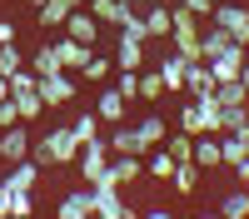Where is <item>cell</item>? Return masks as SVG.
<instances>
[{
  "label": "cell",
  "mask_w": 249,
  "mask_h": 219,
  "mask_svg": "<svg viewBox=\"0 0 249 219\" xmlns=\"http://www.w3.org/2000/svg\"><path fill=\"white\" fill-rule=\"evenodd\" d=\"M30 159H35L40 169L75 165V159H80V139H75V130H70V125H50V130L30 145Z\"/></svg>",
  "instance_id": "1"
},
{
  "label": "cell",
  "mask_w": 249,
  "mask_h": 219,
  "mask_svg": "<svg viewBox=\"0 0 249 219\" xmlns=\"http://www.w3.org/2000/svg\"><path fill=\"white\" fill-rule=\"evenodd\" d=\"M210 25L219 30H230L239 45H249V5H239V0H214V15H210Z\"/></svg>",
  "instance_id": "2"
},
{
  "label": "cell",
  "mask_w": 249,
  "mask_h": 219,
  "mask_svg": "<svg viewBox=\"0 0 249 219\" xmlns=\"http://www.w3.org/2000/svg\"><path fill=\"white\" fill-rule=\"evenodd\" d=\"M110 145L105 139H90V145H80V159H75V169H80V179L85 185H95V179H105L110 174Z\"/></svg>",
  "instance_id": "3"
},
{
  "label": "cell",
  "mask_w": 249,
  "mask_h": 219,
  "mask_svg": "<svg viewBox=\"0 0 249 219\" xmlns=\"http://www.w3.org/2000/svg\"><path fill=\"white\" fill-rule=\"evenodd\" d=\"M90 214H95V185H85V179L55 199V219H90Z\"/></svg>",
  "instance_id": "4"
},
{
  "label": "cell",
  "mask_w": 249,
  "mask_h": 219,
  "mask_svg": "<svg viewBox=\"0 0 249 219\" xmlns=\"http://www.w3.org/2000/svg\"><path fill=\"white\" fill-rule=\"evenodd\" d=\"M75 95H80V75H70V70L40 75V100H45V105H70Z\"/></svg>",
  "instance_id": "5"
},
{
  "label": "cell",
  "mask_w": 249,
  "mask_h": 219,
  "mask_svg": "<svg viewBox=\"0 0 249 219\" xmlns=\"http://www.w3.org/2000/svg\"><path fill=\"white\" fill-rule=\"evenodd\" d=\"M95 115L105 119V125H124V115H130V95H124L120 85H105L95 95Z\"/></svg>",
  "instance_id": "6"
},
{
  "label": "cell",
  "mask_w": 249,
  "mask_h": 219,
  "mask_svg": "<svg viewBox=\"0 0 249 219\" xmlns=\"http://www.w3.org/2000/svg\"><path fill=\"white\" fill-rule=\"evenodd\" d=\"M95 214H100V219H124V214H135V209L120 199V185H115V179H95Z\"/></svg>",
  "instance_id": "7"
},
{
  "label": "cell",
  "mask_w": 249,
  "mask_h": 219,
  "mask_svg": "<svg viewBox=\"0 0 249 219\" xmlns=\"http://www.w3.org/2000/svg\"><path fill=\"white\" fill-rule=\"evenodd\" d=\"M30 125L20 119V125H10V130H0V159L5 165H15V159H30Z\"/></svg>",
  "instance_id": "8"
},
{
  "label": "cell",
  "mask_w": 249,
  "mask_h": 219,
  "mask_svg": "<svg viewBox=\"0 0 249 219\" xmlns=\"http://www.w3.org/2000/svg\"><path fill=\"white\" fill-rule=\"evenodd\" d=\"M234 45H239V40H234L230 30H219V25L204 20V30H199V60H219V55H230Z\"/></svg>",
  "instance_id": "9"
},
{
  "label": "cell",
  "mask_w": 249,
  "mask_h": 219,
  "mask_svg": "<svg viewBox=\"0 0 249 219\" xmlns=\"http://www.w3.org/2000/svg\"><path fill=\"white\" fill-rule=\"evenodd\" d=\"M155 70L164 75V90H170V95H184V80H190V60H184L179 50H170L164 60H155Z\"/></svg>",
  "instance_id": "10"
},
{
  "label": "cell",
  "mask_w": 249,
  "mask_h": 219,
  "mask_svg": "<svg viewBox=\"0 0 249 219\" xmlns=\"http://www.w3.org/2000/svg\"><path fill=\"white\" fill-rule=\"evenodd\" d=\"M85 5V0H45V5L35 10V25H45V30H65V20Z\"/></svg>",
  "instance_id": "11"
},
{
  "label": "cell",
  "mask_w": 249,
  "mask_h": 219,
  "mask_svg": "<svg viewBox=\"0 0 249 219\" xmlns=\"http://www.w3.org/2000/svg\"><path fill=\"white\" fill-rule=\"evenodd\" d=\"M100 30H105V25H100V20H95L85 5H80V10L65 20V35H70V40H80V45H100Z\"/></svg>",
  "instance_id": "12"
},
{
  "label": "cell",
  "mask_w": 249,
  "mask_h": 219,
  "mask_svg": "<svg viewBox=\"0 0 249 219\" xmlns=\"http://www.w3.org/2000/svg\"><path fill=\"white\" fill-rule=\"evenodd\" d=\"M195 165H199V169H219V165H224L219 130H204V135H195Z\"/></svg>",
  "instance_id": "13"
},
{
  "label": "cell",
  "mask_w": 249,
  "mask_h": 219,
  "mask_svg": "<svg viewBox=\"0 0 249 219\" xmlns=\"http://www.w3.org/2000/svg\"><path fill=\"white\" fill-rule=\"evenodd\" d=\"M144 174H150V169H144V154H115L105 179H115V185L124 189V185H135V179H144Z\"/></svg>",
  "instance_id": "14"
},
{
  "label": "cell",
  "mask_w": 249,
  "mask_h": 219,
  "mask_svg": "<svg viewBox=\"0 0 249 219\" xmlns=\"http://www.w3.org/2000/svg\"><path fill=\"white\" fill-rule=\"evenodd\" d=\"M135 135H140V145H144V150H155V145H164L170 125H164V115H160V110H144V115L135 119Z\"/></svg>",
  "instance_id": "15"
},
{
  "label": "cell",
  "mask_w": 249,
  "mask_h": 219,
  "mask_svg": "<svg viewBox=\"0 0 249 219\" xmlns=\"http://www.w3.org/2000/svg\"><path fill=\"white\" fill-rule=\"evenodd\" d=\"M144 25H150V40H170V35H175V10H170V0H155V5L144 10Z\"/></svg>",
  "instance_id": "16"
},
{
  "label": "cell",
  "mask_w": 249,
  "mask_h": 219,
  "mask_svg": "<svg viewBox=\"0 0 249 219\" xmlns=\"http://www.w3.org/2000/svg\"><path fill=\"white\" fill-rule=\"evenodd\" d=\"M115 65H120V70H144V40L115 35Z\"/></svg>",
  "instance_id": "17"
},
{
  "label": "cell",
  "mask_w": 249,
  "mask_h": 219,
  "mask_svg": "<svg viewBox=\"0 0 249 219\" xmlns=\"http://www.w3.org/2000/svg\"><path fill=\"white\" fill-rule=\"evenodd\" d=\"M214 209H219L224 219H249V185H239V179H234V189H224Z\"/></svg>",
  "instance_id": "18"
},
{
  "label": "cell",
  "mask_w": 249,
  "mask_h": 219,
  "mask_svg": "<svg viewBox=\"0 0 249 219\" xmlns=\"http://www.w3.org/2000/svg\"><path fill=\"white\" fill-rule=\"evenodd\" d=\"M85 10L100 20V25H115V30H120V25H124V15H130L135 5H124V0H85Z\"/></svg>",
  "instance_id": "19"
},
{
  "label": "cell",
  "mask_w": 249,
  "mask_h": 219,
  "mask_svg": "<svg viewBox=\"0 0 249 219\" xmlns=\"http://www.w3.org/2000/svg\"><path fill=\"white\" fill-rule=\"evenodd\" d=\"M55 50H60V65L75 70V75H80V65L95 55V45H80V40H70V35H60V40H55Z\"/></svg>",
  "instance_id": "20"
},
{
  "label": "cell",
  "mask_w": 249,
  "mask_h": 219,
  "mask_svg": "<svg viewBox=\"0 0 249 219\" xmlns=\"http://www.w3.org/2000/svg\"><path fill=\"white\" fill-rule=\"evenodd\" d=\"M175 165H179V159L164 150V145H155L150 154H144V169H150V179H160V185H170V179H175Z\"/></svg>",
  "instance_id": "21"
},
{
  "label": "cell",
  "mask_w": 249,
  "mask_h": 219,
  "mask_svg": "<svg viewBox=\"0 0 249 219\" xmlns=\"http://www.w3.org/2000/svg\"><path fill=\"white\" fill-rule=\"evenodd\" d=\"M35 185H40V165L35 159H15L10 174H5V189H30L35 194Z\"/></svg>",
  "instance_id": "22"
},
{
  "label": "cell",
  "mask_w": 249,
  "mask_h": 219,
  "mask_svg": "<svg viewBox=\"0 0 249 219\" xmlns=\"http://www.w3.org/2000/svg\"><path fill=\"white\" fill-rule=\"evenodd\" d=\"M219 85L214 70H210V60H190V80H184V95H210Z\"/></svg>",
  "instance_id": "23"
},
{
  "label": "cell",
  "mask_w": 249,
  "mask_h": 219,
  "mask_svg": "<svg viewBox=\"0 0 249 219\" xmlns=\"http://www.w3.org/2000/svg\"><path fill=\"white\" fill-rule=\"evenodd\" d=\"M105 145H110V154H150V150L140 145V135H135V125H115V135L105 139Z\"/></svg>",
  "instance_id": "24"
},
{
  "label": "cell",
  "mask_w": 249,
  "mask_h": 219,
  "mask_svg": "<svg viewBox=\"0 0 249 219\" xmlns=\"http://www.w3.org/2000/svg\"><path fill=\"white\" fill-rule=\"evenodd\" d=\"M170 185H175V194H179V199H190V194L199 189V165H195V159L175 165V179H170Z\"/></svg>",
  "instance_id": "25"
},
{
  "label": "cell",
  "mask_w": 249,
  "mask_h": 219,
  "mask_svg": "<svg viewBox=\"0 0 249 219\" xmlns=\"http://www.w3.org/2000/svg\"><path fill=\"white\" fill-rule=\"evenodd\" d=\"M110 70H115V60H105V55L95 50L85 65H80V80H85V85H105V80H110Z\"/></svg>",
  "instance_id": "26"
},
{
  "label": "cell",
  "mask_w": 249,
  "mask_h": 219,
  "mask_svg": "<svg viewBox=\"0 0 249 219\" xmlns=\"http://www.w3.org/2000/svg\"><path fill=\"white\" fill-rule=\"evenodd\" d=\"M100 125H105V119H100L95 110H80V115L70 119V130H75V139H80V145H90V139H100Z\"/></svg>",
  "instance_id": "27"
},
{
  "label": "cell",
  "mask_w": 249,
  "mask_h": 219,
  "mask_svg": "<svg viewBox=\"0 0 249 219\" xmlns=\"http://www.w3.org/2000/svg\"><path fill=\"white\" fill-rule=\"evenodd\" d=\"M164 95H170V90H164V75L160 70H140V100H144V105H160Z\"/></svg>",
  "instance_id": "28"
},
{
  "label": "cell",
  "mask_w": 249,
  "mask_h": 219,
  "mask_svg": "<svg viewBox=\"0 0 249 219\" xmlns=\"http://www.w3.org/2000/svg\"><path fill=\"white\" fill-rule=\"evenodd\" d=\"M164 150L184 165V159H195V135L190 130H170V135H164Z\"/></svg>",
  "instance_id": "29"
},
{
  "label": "cell",
  "mask_w": 249,
  "mask_h": 219,
  "mask_svg": "<svg viewBox=\"0 0 249 219\" xmlns=\"http://www.w3.org/2000/svg\"><path fill=\"white\" fill-rule=\"evenodd\" d=\"M214 100L219 105H249V90L244 80H224V85H214Z\"/></svg>",
  "instance_id": "30"
},
{
  "label": "cell",
  "mask_w": 249,
  "mask_h": 219,
  "mask_svg": "<svg viewBox=\"0 0 249 219\" xmlns=\"http://www.w3.org/2000/svg\"><path fill=\"white\" fill-rule=\"evenodd\" d=\"M249 125V105H219V130H244Z\"/></svg>",
  "instance_id": "31"
},
{
  "label": "cell",
  "mask_w": 249,
  "mask_h": 219,
  "mask_svg": "<svg viewBox=\"0 0 249 219\" xmlns=\"http://www.w3.org/2000/svg\"><path fill=\"white\" fill-rule=\"evenodd\" d=\"M25 65H30V60L20 55V45H0V75H5V80H10L15 70H25Z\"/></svg>",
  "instance_id": "32"
},
{
  "label": "cell",
  "mask_w": 249,
  "mask_h": 219,
  "mask_svg": "<svg viewBox=\"0 0 249 219\" xmlns=\"http://www.w3.org/2000/svg\"><path fill=\"white\" fill-rule=\"evenodd\" d=\"M10 214H15V219H30V214H35L30 189H10Z\"/></svg>",
  "instance_id": "33"
},
{
  "label": "cell",
  "mask_w": 249,
  "mask_h": 219,
  "mask_svg": "<svg viewBox=\"0 0 249 219\" xmlns=\"http://www.w3.org/2000/svg\"><path fill=\"white\" fill-rule=\"evenodd\" d=\"M10 125H20V110H15V95H10V100H0V130H10Z\"/></svg>",
  "instance_id": "34"
},
{
  "label": "cell",
  "mask_w": 249,
  "mask_h": 219,
  "mask_svg": "<svg viewBox=\"0 0 249 219\" xmlns=\"http://www.w3.org/2000/svg\"><path fill=\"white\" fill-rule=\"evenodd\" d=\"M0 45H15V20H10V15L0 20Z\"/></svg>",
  "instance_id": "35"
},
{
  "label": "cell",
  "mask_w": 249,
  "mask_h": 219,
  "mask_svg": "<svg viewBox=\"0 0 249 219\" xmlns=\"http://www.w3.org/2000/svg\"><path fill=\"white\" fill-rule=\"evenodd\" d=\"M10 214V189H5V179H0V219Z\"/></svg>",
  "instance_id": "36"
},
{
  "label": "cell",
  "mask_w": 249,
  "mask_h": 219,
  "mask_svg": "<svg viewBox=\"0 0 249 219\" xmlns=\"http://www.w3.org/2000/svg\"><path fill=\"white\" fill-rule=\"evenodd\" d=\"M234 179H239V185H249V159H239V165H234Z\"/></svg>",
  "instance_id": "37"
},
{
  "label": "cell",
  "mask_w": 249,
  "mask_h": 219,
  "mask_svg": "<svg viewBox=\"0 0 249 219\" xmlns=\"http://www.w3.org/2000/svg\"><path fill=\"white\" fill-rule=\"evenodd\" d=\"M0 100H10V80L5 75H0Z\"/></svg>",
  "instance_id": "38"
},
{
  "label": "cell",
  "mask_w": 249,
  "mask_h": 219,
  "mask_svg": "<svg viewBox=\"0 0 249 219\" xmlns=\"http://www.w3.org/2000/svg\"><path fill=\"white\" fill-rule=\"evenodd\" d=\"M239 80H244V90H249V60H244V70H239Z\"/></svg>",
  "instance_id": "39"
},
{
  "label": "cell",
  "mask_w": 249,
  "mask_h": 219,
  "mask_svg": "<svg viewBox=\"0 0 249 219\" xmlns=\"http://www.w3.org/2000/svg\"><path fill=\"white\" fill-rule=\"evenodd\" d=\"M25 5H35V10H40V5H45V0H25Z\"/></svg>",
  "instance_id": "40"
}]
</instances>
